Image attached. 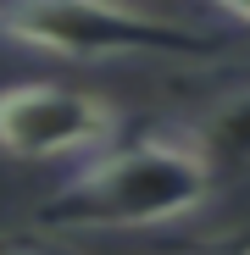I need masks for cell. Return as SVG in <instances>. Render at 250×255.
I'll use <instances>...</instances> for the list:
<instances>
[{
	"label": "cell",
	"instance_id": "1",
	"mask_svg": "<svg viewBox=\"0 0 250 255\" xmlns=\"http://www.w3.org/2000/svg\"><path fill=\"white\" fill-rule=\"evenodd\" d=\"M212 178L195 139H134L83 161L39 217L67 228H156L200 211Z\"/></svg>",
	"mask_w": 250,
	"mask_h": 255
},
{
	"label": "cell",
	"instance_id": "2",
	"mask_svg": "<svg viewBox=\"0 0 250 255\" xmlns=\"http://www.w3.org/2000/svg\"><path fill=\"white\" fill-rule=\"evenodd\" d=\"M0 33L61 61H111L134 50H184V28L128 11V6H78V0H28L0 11Z\"/></svg>",
	"mask_w": 250,
	"mask_h": 255
},
{
	"label": "cell",
	"instance_id": "3",
	"mask_svg": "<svg viewBox=\"0 0 250 255\" xmlns=\"http://www.w3.org/2000/svg\"><path fill=\"white\" fill-rule=\"evenodd\" d=\"M117 111L89 89L61 83H17L0 89V150L17 161H56L111 139Z\"/></svg>",
	"mask_w": 250,
	"mask_h": 255
},
{
	"label": "cell",
	"instance_id": "4",
	"mask_svg": "<svg viewBox=\"0 0 250 255\" xmlns=\"http://www.w3.org/2000/svg\"><path fill=\"white\" fill-rule=\"evenodd\" d=\"M195 150L206 155V166H234V172H245L250 166V89L228 95L212 117H206L195 128Z\"/></svg>",
	"mask_w": 250,
	"mask_h": 255
},
{
	"label": "cell",
	"instance_id": "5",
	"mask_svg": "<svg viewBox=\"0 0 250 255\" xmlns=\"http://www.w3.org/2000/svg\"><path fill=\"white\" fill-rule=\"evenodd\" d=\"M0 255H50V250H33V244H6Z\"/></svg>",
	"mask_w": 250,
	"mask_h": 255
},
{
	"label": "cell",
	"instance_id": "6",
	"mask_svg": "<svg viewBox=\"0 0 250 255\" xmlns=\"http://www.w3.org/2000/svg\"><path fill=\"white\" fill-rule=\"evenodd\" d=\"M0 250H6V244H0Z\"/></svg>",
	"mask_w": 250,
	"mask_h": 255
}]
</instances>
